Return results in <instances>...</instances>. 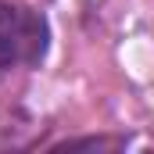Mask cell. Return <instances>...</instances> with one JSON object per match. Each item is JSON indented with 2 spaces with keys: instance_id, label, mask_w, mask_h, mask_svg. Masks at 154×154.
<instances>
[{
  "instance_id": "6da1fadb",
  "label": "cell",
  "mask_w": 154,
  "mask_h": 154,
  "mask_svg": "<svg viewBox=\"0 0 154 154\" xmlns=\"http://www.w3.org/2000/svg\"><path fill=\"white\" fill-rule=\"evenodd\" d=\"M47 54L43 14L0 0V68H25Z\"/></svg>"
}]
</instances>
